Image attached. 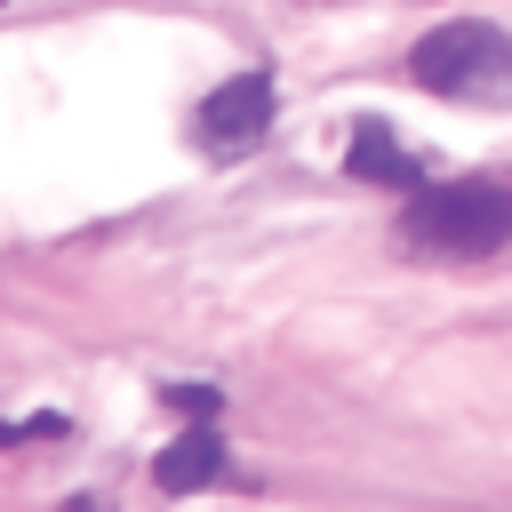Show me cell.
I'll use <instances>...</instances> for the list:
<instances>
[{"instance_id":"cell-2","label":"cell","mask_w":512,"mask_h":512,"mask_svg":"<svg viewBox=\"0 0 512 512\" xmlns=\"http://www.w3.org/2000/svg\"><path fill=\"white\" fill-rule=\"evenodd\" d=\"M408 72L432 96H504L512 88V40L480 16H456L408 48Z\"/></svg>"},{"instance_id":"cell-3","label":"cell","mask_w":512,"mask_h":512,"mask_svg":"<svg viewBox=\"0 0 512 512\" xmlns=\"http://www.w3.org/2000/svg\"><path fill=\"white\" fill-rule=\"evenodd\" d=\"M272 104H280L272 72H232V80H216V88L200 96L192 136H200L208 152H240V144H256V136L272 128Z\"/></svg>"},{"instance_id":"cell-1","label":"cell","mask_w":512,"mask_h":512,"mask_svg":"<svg viewBox=\"0 0 512 512\" xmlns=\"http://www.w3.org/2000/svg\"><path fill=\"white\" fill-rule=\"evenodd\" d=\"M512 240V192L488 176L456 184H416L400 208V248L408 256H496Z\"/></svg>"},{"instance_id":"cell-6","label":"cell","mask_w":512,"mask_h":512,"mask_svg":"<svg viewBox=\"0 0 512 512\" xmlns=\"http://www.w3.org/2000/svg\"><path fill=\"white\" fill-rule=\"evenodd\" d=\"M168 408H200V416H208V408H216V392H208V384H176V392H168Z\"/></svg>"},{"instance_id":"cell-4","label":"cell","mask_w":512,"mask_h":512,"mask_svg":"<svg viewBox=\"0 0 512 512\" xmlns=\"http://www.w3.org/2000/svg\"><path fill=\"white\" fill-rule=\"evenodd\" d=\"M224 472V440L200 424V432H184V440H168L160 456H152V488L160 496H192V488H208Z\"/></svg>"},{"instance_id":"cell-5","label":"cell","mask_w":512,"mask_h":512,"mask_svg":"<svg viewBox=\"0 0 512 512\" xmlns=\"http://www.w3.org/2000/svg\"><path fill=\"white\" fill-rule=\"evenodd\" d=\"M344 168H352L360 184H376V176H392V184H416V168H408V152H400V136H392L384 120H360V136H352Z\"/></svg>"}]
</instances>
